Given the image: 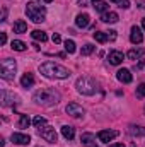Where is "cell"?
<instances>
[{
	"instance_id": "cell-1",
	"label": "cell",
	"mask_w": 145,
	"mask_h": 147,
	"mask_svg": "<svg viewBox=\"0 0 145 147\" xmlns=\"http://www.w3.org/2000/svg\"><path fill=\"white\" fill-rule=\"evenodd\" d=\"M39 72L43 74L44 77H48V79H68L70 74H72L68 69H65V67H62V65H58L55 62L41 63L39 65Z\"/></svg>"
},
{
	"instance_id": "cell-2",
	"label": "cell",
	"mask_w": 145,
	"mask_h": 147,
	"mask_svg": "<svg viewBox=\"0 0 145 147\" xmlns=\"http://www.w3.org/2000/svg\"><path fill=\"white\" fill-rule=\"evenodd\" d=\"M33 101L39 106H53V105H58L60 92H56L55 89H39L34 92Z\"/></svg>"
},
{
	"instance_id": "cell-3",
	"label": "cell",
	"mask_w": 145,
	"mask_h": 147,
	"mask_svg": "<svg viewBox=\"0 0 145 147\" xmlns=\"http://www.w3.org/2000/svg\"><path fill=\"white\" fill-rule=\"evenodd\" d=\"M75 87L84 96H92V94L97 92V82L91 77H79L77 82H75Z\"/></svg>"
},
{
	"instance_id": "cell-4",
	"label": "cell",
	"mask_w": 145,
	"mask_h": 147,
	"mask_svg": "<svg viewBox=\"0 0 145 147\" xmlns=\"http://www.w3.org/2000/svg\"><path fill=\"white\" fill-rule=\"evenodd\" d=\"M26 16L33 21V22H43L46 19V9L44 5H39L36 2H28L26 5Z\"/></svg>"
},
{
	"instance_id": "cell-5",
	"label": "cell",
	"mask_w": 145,
	"mask_h": 147,
	"mask_svg": "<svg viewBox=\"0 0 145 147\" xmlns=\"http://www.w3.org/2000/svg\"><path fill=\"white\" fill-rule=\"evenodd\" d=\"M15 70H17V63H15V60H12V58H5V60H2V63H0V75H2V79H5V80H12L14 77H15Z\"/></svg>"
},
{
	"instance_id": "cell-6",
	"label": "cell",
	"mask_w": 145,
	"mask_h": 147,
	"mask_svg": "<svg viewBox=\"0 0 145 147\" xmlns=\"http://www.w3.org/2000/svg\"><path fill=\"white\" fill-rule=\"evenodd\" d=\"M38 134L41 135V139H44V140H46V142H50V144H55V142H56V139H58V135H56L55 128H53V127H50V125H43V127H39V128H38Z\"/></svg>"
},
{
	"instance_id": "cell-7",
	"label": "cell",
	"mask_w": 145,
	"mask_h": 147,
	"mask_svg": "<svg viewBox=\"0 0 145 147\" xmlns=\"http://www.w3.org/2000/svg\"><path fill=\"white\" fill-rule=\"evenodd\" d=\"M10 140H12L14 144H17V146H28V144H31V137H29L28 134H21V132L12 134Z\"/></svg>"
},
{
	"instance_id": "cell-8",
	"label": "cell",
	"mask_w": 145,
	"mask_h": 147,
	"mask_svg": "<svg viewBox=\"0 0 145 147\" xmlns=\"http://www.w3.org/2000/svg\"><path fill=\"white\" fill-rule=\"evenodd\" d=\"M118 134H119V132H116V130H101V132L97 134V139H99L101 142L108 144V142H111L113 139L118 137Z\"/></svg>"
},
{
	"instance_id": "cell-9",
	"label": "cell",
	"mask_w": 145,
	"mask_h": 147,
	"mask_svg": "<svg viewBox=\"0 0 145 147\" xmlns=\"http://www.w3.org/2000/svg\"><path fill=\"white\" fill-rule=\"evenodd\" d=\"M65 111H67L70 116H75V118L84 116V108H82L80 105H77V103H68L67 108H65Z\"/></svg>"
},
{
	"instance_id": "cell-10",
	"label": "cell",
	"mask_w": 145,
	"mask_h": 147,
	"mask_svg": "<svg viewBox=\"0 0 145 147\" xmlns=\"http://www.w3.org/2000/svg\"><path fill=\"white\" fill-rule=\"evenodd\" d=\"M80 142H82L85 147H99L97 144H96V137H94V134H91V132L82 134V135H80Z\"/></svg>"
},
{
	"instance_id": "cell-11",
	"label": "cell",
	"mask_w": 145,
	"mask_h": 147,
	"mask_svg": "<svg viewBox=\"0 0 145 147\" xmlns=\"http://www.w3.org/2000/svg\"><path fill=\"white\" fill-rule=\"evenodd\" d=\"M15 94L14 92H9V91H2V105L3 106H14L17 101H15Z\"/></svg>"
},
{
	"instance_id": "cell-12",
	"label": "cell",
	"mask_w": 145,
	"mask_h": 147,
	"mask_svg": "<svg viewBox=\"0 0 145 147\" xmlns=\"http://www.w3.org/2000/svg\"><path fill=\"white\" fill-rule=\"evenodd\" d=\"M130 41H132L133 45H140V43L144 41V34H142V29H140V28H137V26H133V28H132Z\"/></svg>"
},
{
	"instance_id": "cell-13",
	"label": "cell",
	"mask_w": 145,
	"mask_h": 147,
	"mask_svg": "<svg viewBox=\"0 0 145 147\" xmlns=\"http://www.w3.org/2000/svg\"><path fill=\"white\" fill-rule=\"evenodd\" d=\"M123 53L121 51H118V50H113V51H109L108 55V62L111 63V65H119L121 62H123Z\"/></svg>"
},
{
	"instance_id": "cell-14",
	"label": "cell",
	"mask_w": 145,
	"mask_h": 147,
	"mask_svg": "<svg viewBox=\"0 0 145 147\" xmlns=\"http://www.w3.org/2000/svg\"><path fill=\"white\" fill-rule=\"evenodd\" d=\"M116 79H118L119 82H123V84H130L133 77H132V74H130L128 69H121V70L116 72Z\"/></svg>"
},
{
	"instance_id": "cell-15",
	"label": "cell",
	"mask_w": 145,
	"mask_h": 147,
	"mask_svg": "<svg viewBox=\"0 0 145 147\" xmlns=\"http://www.w3.org/2000/svg\"><path fill=\"white\" fill-rule=\"evenodd\" d=\"M89 22H91V17H89V14H79L77 17H75V24L79 26V28H87L89 26Z\"/></svg>"
},
{
	"instance_id": "cell-16",
	"label": "cell",
	"mask_w": 145,
	"mask_h": 147,
	"mask_svg": "<svg viewBox=\"0 0 145 147\" xmlns=\"http://www.w3.org/2000/svg\"><path fill=\"white\" fill-rule=\"evenodd\" d=\"M21 86H22V87H33V86H34V75L29 74V72H26L21 77Z\"/></svg>"
},
{
	"instance_id": "cell-17",
	"label": "cell",
	"mask_w": 145,
	"mask_h": 147,
	"mask_svg": "<svg viewBox=\"0 0 145 147\" xmlns=\"http://www.w3.org/2000/svg\"><path fill=\"white\" fill-rule=\"evenodd\" d=\"M118 14L116 12H104L103 16H101V21L103 22H108V24H114V22H118Z\"/></svg>"
},
{
	"instance_id": "cell-18",
	"label": "cell",
	"mask_w": 145,
	"mask_h": 147,
	"mask_svg": "<svg viewBox=\"0 0 145 147\" xmlns=\"http://www.w3.org/2000/svg\"><path fill=\"white\" fill-rule=\"evenodd\" d=\"M92 7H94L97 12H101V14L108 12V9H109V5L104 2V0H92Z\"/></svg>"
},
{
	"instance_id": "cell-19",
	"label": "cell",
	"mask_w": 145,
	"mask_h": 147,
	"mask_svg": "<svg viewBox=\"0 0 145 147\" xmlns=\"http://www.w3.org/2000/svg\"><path fill=\"white\" fill-rule=\"evenodd\" d=\"M12 29H14V33H17V34H22V33H26L28 31V24L24 22V21H15L14 22V26H12Z\"/></svg>"
},
{
	"instance_id": "cell-20",
	"label": "cell",
	"mask_w": 145,
	"mask_h": 147,
	"mask_svg": "<svg viewBox=\"0 0 145 147\" xmlns=\"http://www.w3.org/2000/svg\"><path fill=\"white\" fill-rule=\"evenodd\" d=\"M62 135H63L67 140H72L73 137H75V130H73V127H70V125H63V127H62Z\"/></svg>"
},
{
	"instance_id": "cell-21",
	"label": "cell",
	"mask_w": 145,
	"mask_h": 147,
	"mask_svg": "<svg viewBox=\"0 0 145 147\" xmlns=\"http://www.w3.org/2000/svg\"><path fill=\"white\" fill-rule=\"evenodd\" d=\"M144 53H145L144 48H133V50H130V51H128V55H126V57H128L130 60H137V58H142V57H144Z\"/></svg>"
},
{
	"instance_id": "cell-22",
	"label": "cell",
	"mask_w": 145,
	"mask_h": 147,
	"mask_svg": "<svg viewBox=\"0 0 145 147\" xmlns=\"http://www.w3.org/2000/svg\"><path fill=\"white\" fill-rule=\"evenodd\" d=\"M128 132H130V135H133V137H145V128L144 127H135V125H132V127L128 128Z\"/></svg>"
},
{
	"instance_id": "cell-23",
	"label": "cell",
	"mask_w": 145,
	"mask_h": 147,
	"mask_svg": "<svg viewBox=\"0 0 145 147\" xmlns=\"http://www.w3.org/2000/svg\"><path fill=\"white\" fill-rule=\"evenodd\" d=\"M31 36H33V39H36V41H41V43H44V41L48 39L46 33H44V31H39V29H34V31L31 33Z\"/></svg>"
},
{
	"instance_id": "cell-24",
	"label": "cell",
	"mask_w": 145,
	"mask_h": 147,
	"mask_svg": "<svg viewBox=\"0 0 145 147\" xmlns=\"http://www.w3.org/2000/svg\"><path fill=\"white\" fill-rule=\"evenodd\" d=\"M10 46H12V50H15V51H24V50L28 48V45H26L24 41H21V39H14Z\"/></svg>"
},
{
	"instance_id": "cell-25",
	"label": "cell",
	"mask_w": 145,
	"mask_h": 147,
	"mask_svg": "<svg viewBox=\"0 0 145 147\" xmlns=\"http://www.w3.org/2000/svg\"><path fill=\"white\" fill-rule=\"evenodd\" d=\"M29 123H31V120H29V116L28 115H21V118H19V128H28L29 127Z\"/></svg>"
},
{
	"instance_id": "cell-26",
	"label": "cell",
	"mask_w": 145,
	"mask_h": 147,
	"mask_svg": "<svg viewBox=\"0 0 145 147\" xmlns=\"http://www.w3.org/2000/svg\"><path fill=\"white\" fill-rule=\"evenodd\" d=\"M94 39H96L97 43H106L109 38H108V33H99V31H96V33H94Z\"/></svg>"
},
{
	"instance_id": "cell-27",
	"label": "cell",
	"mask_w": 145,
	"mask_h": 147,
	"mask_svg": "<svg viewBox=\"0 0 145 147\" xmlns=\"http://www.w3.org/2000/svg\"><path fill=\"white\" fill-rule=\"evenodd\" d=\"M94 51V45H91V43H87V45H84V48H82V51H80V55H84V57H87V55H91Z\"/></svg>"
},
{
	"instance_id": "cell-28",
	"label": "cell",
	"mask_w": 145,
	"mask_h": 147,
	"mask_svg": "<svg viewBox=\"0 0 145 147\" xmlns=\"http://www.w3.org/2000/svg\"><path fill=\"white\" fill-rule=\"evenodd\" d=\"M75 50H77L75 48V43H73L72 39H67L65 41V51L67 53H75Z\"/></svg>"
},
{
	"instance_id": "cell-29",
	"label": "cell",
	"mask_w": 145,
	"mask_h": 147,
	"mask_svg": "<svg viewBox=\"0 0 145 147\" xmlns=\"http://www.w3.org/2000/svg\"><path fill=\"white\" fill-rule=\"evenodd\" d=\"M135 96H137L138 99H144V98H145V84H140V86L137 87V91H135Z\"/></svg>"
},
{
	"instance_id": "cell-30",
	"label": "cell",
	"mask_w": 145,
	"mask_h": 147,
	"mask_svg": "<svg viewBox=\"0 0 145 147\" xmlns=\"http://www.w3.org/2000/svg\"><path fill=\"white\" fill-rule=\"evenodd\" d=\"M33 123H34V127H36V128H39V127L46 125V118H43V116H34Z\"/></svg>"
},
{
	"instance_id": "cell-31",
	"label": "cell",
	"mask_w": 145,
	"mask_h": 147,
	"mask_svg": "<svg viewBox=\"0 0 145 147\" xmlns=\"http://www.w3.org/2000/svg\"><path fill=\"white\" fill-rule=\"evenodd\" d=\"M119 7H121V9H128V7H130V2H128V0H121V2H119Z\"/></svg>"
},
{
	"instance_id": "cell-32",
	"label": "cell",
	"mask_w": 145,
	"mask_h": 147,
	"mask_svg": "<svg viewBox=\"0 0 145 147\" xmlns=\"http://www.w3.org/2000/svg\"><path fill=\"white\" fill-rule=\"evenodd\" d=\"M108 38L109 41H114L116 39V31H108Z\"/></svg>"
},
{
	"instance_id": "cell-33",
	"label": "cell",
	"mask_w": 145,
	"mask_h": 147,
	"mask_svg": "<svg viewBox=\"0 0 145 147\" xmlns=\"http://www.w3.org/2000/svg\"><path fill=\"white\" fill-rule=\"evenodd\" d=\"M51 39H53V43H62V38H60V34H53V36H51Z\"/></svg>"
},
{
	"instance_id": "cell-34",
	"label": "cell",
	"mask_w": 145,
	"mask_h": 147,
	"mask_svg": "<svg viewBox=\"0 0 145 147\" xmlns=\"http://www.w3.org/2000/svg\"><path fill=\"white\" fill-rule=\"evenodd\" d=\"M144 65H145V60H140V62H138V63L135 65V69H137V70H140V69H142Z\"/></svg>"
},
{
	"instance_id": "cell-35",
	"label": "cell",
	"mask_w": 145,
	"mask_h": 147,
	"mask_svg": "<svg viewBox=\"0 0 145 147\" xmlns=\"http://www.w3.org/2000/svg\"><path fill=\"white\" fill-rule=\"evenodd\" d=\"M0 41H2V45H5V43H7V34H5V33H2V34H0Z\"/></svg>"
},
{
	"instance_id": "cell-36",
	"label": "cell",
	"mask_w": 145,
	"mask_h": 147,
	"mask_svg": "<svg viewBox=\"0 0 145 147\" xmlns=\"http://www.w3.org/2000/svg\"><path fill=\"white\" fill-rule=\"evenodd\" d=\"M109 147H126L125 144H111Z\"/></svg>"
},
{
	"instance_id": "cell-37",
	"label": "cell",
	"mask_w": 145,
	"mask_h": 147,
	"mask_svg": "<svg viewBox=\"0 0 145 147\" xmlns=\"http://www.w3.org/2000/svg\"><path fill=\"white\" fill-rule=\"evenodd\" d=\"M137 5H138V7H140V9H145V2H138V3H137Z\"/></svg>"
},
{
	"instance_id": "cell-38",
	"label": "cell",
	"mask_w": 145,
	"mask_h": 147,
	"mask_svg": "<svg viewBox=\"0 0 145 147\" xmlns=\"http://www.w3.org/2000/svg\"><path fill=\"white\" fill-rule=\"evenodd\" d=\"M39 2H43V3H50V2H53V0H39Z\"/></svg>"
},
{
	"instance_id": "cell-39",
	"label": "cell",
	"mask_w": 145,
	"mask_h": 147,
	"mask_svg": "<svg viewBox=\"0 0 145 147\" xmlns=\"http://www.w3.org/2000/svg\"><path fill=\"white\" fill-rule=\"evenodd\" d=\"M142 28H144V29H145V17H144V19H142Z\"/></svg>"
},
{
	"instance_id": "cell-40",
	"label": "cell",
	"mask_w": 145,
	"mask_h": 147,
	"mask_svg": "<svg viewBox=\"0 0 145 147\" xmlns=\"http://www.w3.org/2000/svg\"><path fill=\"white\" fill-rule=\"evenodd\" d=\"M111 2H121V0H111Z\"/></svg>"
},
{
	"instance_id": "cell-41",
	"label": "cell",
	"mask_w": 145,
	"mask_h": 147,
	"mask_svg": "<svg viewBox=\"0 0 145 147\" xmlns=\"http://www.w3.org/2000/svg\"><path fill=\"white\" fill-rule=\"evenodd\" d=\"M144 113H145V108H144Z\"/></svg>"
}]
</instances>
